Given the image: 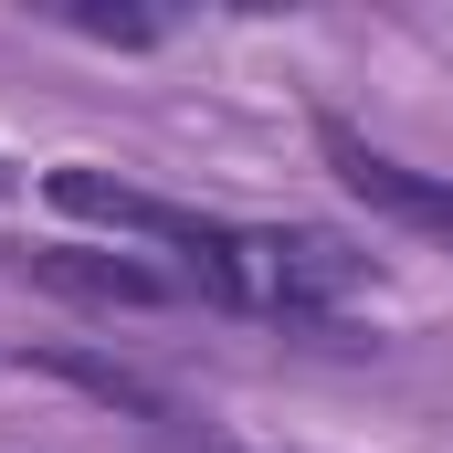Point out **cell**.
<instances>
[{"label":"cell","instance_id":"2","mask_svg":"<svg viewBox=\"0 0 453 453\" xmlns=\"http://www.w3.org/2000/svg\"><path fill=\"white\" fill-rule=\"evenodd\" d=\"M32 274H42V285H74V296H96V306H158V296H180V274L127 264V253H85V242L32 253Z\"/></svg>","mask_w":453,"mask_h":453},{"label":"cell","instance_id":"3","mask_svg":"<svg viewBox=\"0 0 453 453\" xmlns=\"http://www.w3.org/2000/svg\"><path fill=\"white\" fill-rule=\"evenodd\" d=\"M158 453H242V443H190V433H180V443H158Z\"/></svg>","mask_w":453,"mask_h":453},{"label":"cell","instance_id":"1","mask_svg":"<svg viewBox=\"0 0 453 453\" xmlns=\"http://www.w3.org/2000/svg\"><path fill=\"white\" fill-rule=\"evenodd\" d=\"M317 148H327V169H338L380 222H401V232H422V242H443V253H453V180L411 169V158H390V148H369L348 116H317Z\"/></svg>","mask_w":453,"mask_h":453}]
</instances>
